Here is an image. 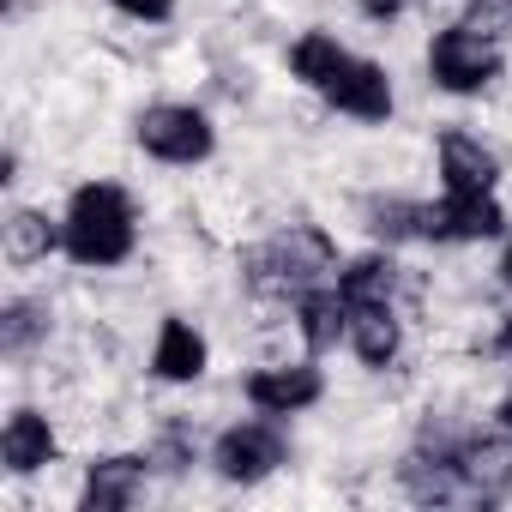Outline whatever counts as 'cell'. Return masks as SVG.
<instances>
[{
	"mask_svg": "<svg viewBox=\"0 0 512 512\" xmlns=\"http://www.w3.org/2000/svg\"><path fill=\"white\" fill-rule=\"evenodd\" d=\"M326 103H338L344 115H362V121H386L392 115V85L374 61H356V55H338V67L320 79Z\"/></svg>",
	"mask_w": 512,
	"mask_h": 512,
	"instance_id": "obj_5",
	"label": "cell"
},
{
	"mask_svg": "<svg viewBox=\"0 0 512 512\" xmlns=\"http://www.w3.org/2000/svg\"><path fill=\"white\" fill-rule=\"evenodd\" d=\"M139 458H103V464H91V482H85V506L91 512H121L127 500H133V488H139Z\"/></svg>",
	"mask_w": 512,
	"mask_h": 512,
	"instance_id": "obj_13",
	"label": "cell"
},
{
	"mask_svg": "<svg viewBox=\"0 0 512 512\" xmlns=\"http://www.w3.org/2000/svg\"><path fill=\"white\" fill-rule=\"evenodd\" d=\"M500 278H506V290H512V247H506V260H500Z\"/></svg>",
	"mask_w": 512,
	"mask_h": 512,
	"instance_id": "obj_20",
	"label": "cell"
},
{
	"mask_svg": "<svg viewBox=\"0 0 512 512\" xmlns=\"http://www.w3.org/2000/svg\"><path fill=\"white\" fill-rule=\"evenodd\" d=\"M151 368H157L163 380H199V374H205V338H199L193 326H181V320H163Z\"/></svg>",
	"mask_w": 512,
	"mask_h": 512,
	"instance_id": "obj_12",
	"label": "cell"
},
{
	"mask_svg": "<svg viewBox=\"0 0 512 512\" xmlns=\"http://www.w3.org/2000/svg\"><path fill=\"white\" fill-rule=\"evenodd\" d=\"M139 145L163 163H199L211 151V121L199 109H181V103H163V109H145L139 115Z\"/></svg>",
	"mask_w": 512,
	"mask_h": 512,
	"instance_id": "obj_4",
	"label": "cell"
},
{
	"mask_svg": "<svg viewBox=\"0 0 512 512\" xmlns=\"http://www.w3.org/2000/svg\"><path fill=\"white\" fill-rule=\"evenodd\" d=\"M43 332V314L31 308V302H13L7 308V326H0V338H7V350H25L31 338Z\"/></svg>",
	"mask_w": 512,
	"mask_h": 512,
	"instance_id": "obj_18",
	"label": "cell"
},
{
	"mask_svg": "<svg viewBox=\"0 0 512 512\" xmlns=\"http://www.w3.org/2000/svg\"><path fill=\"white\" fill-rule=\"evenodd\" d=\"M500 422H506V428H512V398H506V404H500Z\"/></svg>",
	"mask_w": 512,
	"mask_h": 512,
	"instance_id": "obj_21",
	"label": "cell"
},
{
	"mask_svg": "<svg viewBox=\"0 0 512 512\" xmlns=\"http://www.w3.org/2000/svg\"><path fill=\"white\" fill-rule=\"evenodd\" d=\"M338 296H344L350 308H362V302H392V260H380V253L356 260V266L338 278Z\"/></svg>",
	"mask_w": 512,
	"mask_h": 512,
	"instance_id": "obj_15",
	"label": "cell"
},
{
	"mask_svg": "<svg viewBox=\"0 0 512 512\" xmlns=\"http://www.w3.org/2000/svg\"><path fill=\"white\" fill-rule=\"evenodd\" d=\"M0 452H7V470H43L49 458H55V428H49V416H37V410H19L13 422H7V434H0Z\"/></svg>",
	"mask_w": 512,
	"mask_h": 512,
	"instance_id": "obj_9",
	"label": "cell"
},
{
	"mask_svg": "<svg viewBox=\"0 0 512 512\" xmlns=\"http://www.w3.org/2000/svg\"><path fill=\"white\" fill-rule=\"evenodd\" d=\"M67 253L79 266H115V260H127V247H133V205H127V193L121 187H109V181H91V187H79L73 193V205H67Z\"/></svg>",
	"mask_w": 512,
	"mask_h": 512,
	"instance_id": "obj_1",
	"label": "cell"
},
{
	"mask_svg": "<svg viewBox=\"0 0 512 512\" xmlns=\"http://www.w3.org/2000/svg\"><path fill=\"white\" fill-rule=\"evenodd\" d=\"M302 332H308L314 350L338 344V332H350V308H344V296H332V290H302Z\"/></svg>",
	"mask_w": 512,
	"mask_h": 512,
	"instance_id": "obj_14",
	"label": "cell"
},
{
	"mask_svg": "<svg viewBox=\"0 0 512 512\" xmlns=\"http://www.w3.org/2000/svg\"><path fill=\"white\" fill-rule=\"evenodd\" d=\"M320 272H332V241L320 229H308V223H296L290 235L247 253V284L253 290H296L302 296Z\"/></svg>",
	"mask_w": 512,
	"mask_h": 512,
	"instance_id": "obj_2",
	"label": "cell"
},
{
	"mask_svg": "<svg viewBox=\"0 0 512 512\" xmlns=\"http://www.w3.org/2000/svg\"><path fill=\"white\" fill-rule=\"evenodd\" d=\"M278 464H284V440H278V428H266V422L229 428V434L217 440V470H223L229 482H260V476H272Z\"/></svg>",
	"mask_w": 512,
	"mask_h": 512,
	"instance_id": "obj_6",
	"label": "cell"
},
{
	"mask_svg": "<svg viewBox=\"0 0 512 512\" xmlns=\"http://www.w3.org/2000/svg\"><path fill=\"white\" fill-rule=\"evenodd\" d=\"M500 223L506 217L488 193H446L440 205H422V235H440V241H482Z\"/></svg>",
	"mask_w": 512,
	"mask_h": 512,
	"instance_id": "obj_7",
	"label": "cell"
},
{
	"mask_svg": "<svg viewBox=\"0 0 512 512\" xmlns=\"http://www.w3.org/2000/svg\"><path fill=\"white\" fill-rule=\"evenodd\" d=\"M350 308V302H344ZM350 344L368 368H386L398 356V326H392V302H362L350 308Z\"/></svg>",
	"mask_w": 512,
	"mask_h": 512,
	"instance_id": "obj_11",
	"label": "cell"
},
{
	"mask_svg": "<svg viewBox=\"0 0 512 512\" xmlns=\"http://www.w3.org/2000/svg\"><path fill=\"white\" fill-rule=\"evenodd\" d=\"M49 247H55V229H49V217H37V211H13V217H7V260H13V266H31V260H43Z\"/></svg>",
	"mask_w": 512,
	"mask_h": 512,
	"instance_id": "obj_16",
	"label": "cell"
},
{
	"mask_svg": "<svg viewBox=\"0 0 512 512\" xmlns=\"http://www.w3.org/2000/svg\"><path fill=\"white\" fill-rule=\"evenodd\" d=\"M338 55H344V49H338V43H332L326 31H308V37H302V43L290 49V67H296V73H302L308 85H320V79H326V73L338 67Z\"/></svg>",
	"mask_w": 512,
	"mask_h": 512,
	"instance_id": "obj_17",
	"label": "cell"
},
{
	"mask_svg": "<svg viewBox=\"0 0 512 512\" xmlns=\"http://www.w3.org/2000/svg\"><path fill=\"white\" fill-rule=\"evenodd\" d=\"M440 169H446V193H488L494 187V157L464 133L440 139Z\"/></svg>",
	"mask_w": 512,
	"mask_h": 512,
	"instance_id": "obj_10",
	"label": "cell"
},
{
	"mask_svg": "<svg viewBox=\"0 0 512 512\" xmlns=\"http://www.w3.org/2000/svg\"><path fill=\"white\" fill-rule=\"evenodd\" d=\"M428 73H434V85H446V91H482V85L500 73V55L476 37V25H452V31L434 37Z\"/></svg>",
	"mask_w": 512,
	"mask_h": 512,
	"instance_id": "obj_3",
	"label": "cell"
},
{
	"mask_svg": "<svg viewBox=\"0 0 512 512\" xmlns=\"http://www.w3.org/2000/svg\"><path fill=\"white\" fill-rule=\"evenodd\" d=\"M121 13H133V19H169V7L175 0H115Z\"/></svg>",
	"mask_w": 512,
	"mask_h": 512,
	"instance_id": "obj_19",
	"label": "cell"
},
{
	"mask_svg": "<svg viewBox=\"0 0 512 512\" xmlns=\"http://www.w3.org/2000/svg\"><path fill=\"white\" fill-rule=\"evenodd\" d=\"M247 398L260 404L266 416H290V410L320 398V374L314 368H260L247 380Z\"/></svg>",
	"mask_w": 512,
	"mask_h": 512,
	"instance_id": "obj_8",
	"label": "cell"
}]
</instances>
